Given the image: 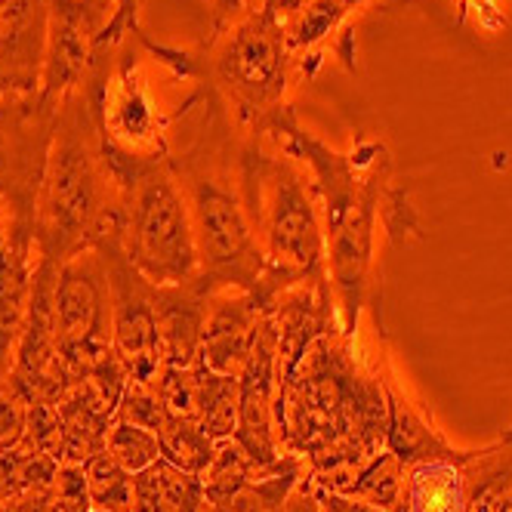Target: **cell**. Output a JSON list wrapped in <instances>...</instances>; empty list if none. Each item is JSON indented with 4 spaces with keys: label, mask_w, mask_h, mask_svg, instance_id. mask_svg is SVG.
Masks as SVG:
<instances>
[{
    "label": "cell",
    "mask_w": 512,
    "mask_h": 512,
    "mask_svg": "<svg viewBox=\"0 0 512 512\" xmlns=\"http://www.w3.org/2000/svg\"><path fill=\"white\" fill-rule=\"evenodd\" d=\"M346 4L358 13V10H364V7H371V4H383V0H346Z\"/></svg>",
    "instance_id": "cell-40"
},
{
    "label": "cell",
    "mask_w": 512,
    "mask_h": 512,
    "mask_svg": "<svg viewBox=\"0 0 512 512\" xmlns=\"http://www.w3.org/2000/svg\"><path fill=\"white\" fill-rule=\"evenodd\" d=\"M210 4V22L213 28H223L226 22H232L235 16H241L247 7H253L256 0H207Z\"/></svg>",
    "instance_id": "cell-35"
},
{
    "label": "cell",
    "mask_w": 512,
    "mask_h": 512,
    "mask_svg": "<svg viewBox=\"0 0 512 512\" xmlns=\"http://www.w3.org/2000/svg\"><path fill=\"white\" fill-rule=\"evenodd\" d=\"M50 0H0V96L41 93Z\"/></svg>",
    "instance_id": "cell-13"
},
{
    "label": "cell",
    "mask_w": 512,
    "mask_h": 512,
    "mask_svg": "<svg viewBox=\"0 0 512 512\" xmlns=\"http://www.w3.org/2000/svg\"><path fill=\"white\" fill-rule=\"evenodd\" d=\"M198 124L182 152H170V167L189 201L201 275L216 290H244L266 312L281 294L266 256L250 229L241 189L244 133L210 87L195 84Z\"/></svg>",
    "instance_id": "cell-3"
},
{
    "label": "cell",
    "mask_w": 512,
    "mask_h": 512,
    "mask_svg": "<svg viewBox=\"0 0 512 512\" xmlns=\"http://www.w3.org/2000/svg\"><path fill=\"white\" fill-rule=\"evenodd\" d=\"M401 485H405V463H401L392 451L383 448L340 494L368 503L374 509H383V512H395L398 497H401Z\"/></svg>",
    "instance_id": "cell-23"
},
{
    "label": "cell",
    "mask_w": 512,
    "mask_h": 512,
    "mask_svg": "<svg viewBox=\"0 0 512 512\" xmlns=\"http://www.w3.org/2000/svg\"><path fill=\"white\" fill-rule=\"evenodd\" d=\"M158 445H161V460L173 463L182 472L204 475L216 454V442L192 420H176L167 417L158 429Z\"/></svg>",
    "instance_id": "cell-24"
},
{
    "label": "cell",
    "mask_w": 512,
    "mask_h": 512,
    "mask_svg": "<svg viewBox=\"0 0 512 512\" xmlns=\"http://www.w3.org/2000/svg\"><path fill=\"white\" fill-rule=\"evenodd\" d=\"M105 451L112 454L127 472H145L161 460V445H158V432L142 429L133 423L112 420L105 435Z\"/></svg>",
    "instance_id": "cell-28"
},
{
    "label": "cell",
    "mask_w": 512,
    "mask_h": 512,
    "mask_svg": "<svg viewBox=\"0 0 512 512\" xmlns=\"http://www.w3.org/2000/svg\"><path fill=\"white\" fill-rule=\"evenodd\" d=\"M383 386L389 401V432H386V451H392L401 463H414L423 457H432L438 451H448L451 442L435 429L429 414L398 383L392 364L383 358Z\"/></svg>",
    "instance_id": "cell-19"
},
{
    "label": "cell",
    "mask_w": 512,
    "mask_h": 512,
    "mask_svg": "<svg viewBox=\"0 0 512 512\" xmlns=\"http://www.w3.org/2000/svg\"><path fill=\"white\" fill-rule=\"evenodd\" d=\"M90 512H108V509H90Z\"/></svg>",
    "instance_id": "cell-41"
},
{
    "label": "cell",
    "mask_w": 512,
    "mask_h": 512,
    "mask_svg": "<svg viewBox=\"0 0 512 512\" xmlns=\"http://www.w3.org/2000/svg\"><path fill=\"white\" fill-rule=\"evenodd\" d=\"M272 466H263L250 457V451L238 442V438H226V442H216V454L210 466L204 469L201 482H204V497L210 506L226 503L235 491H241L247 482L260 479Z\"/></svg>",
    "instance_id": "cell-21"
},
{
    "label": "cell",
    "mask_w": 512,
    "mask_h": 512,
    "mask_svg": "<svg viewBox=\"0 0 512 512\" xmlns=\"http://www.w3.org/2000/svg\"><path fill=\"white\" fill-rule=\"evenodd\" d=\"M115 10L133 22H139V10H142V0H115Z\"/></svg>",
    "instance_id": "cell-38"
},
{
    "label": "cell",
    "mask_w": 512,
    "mask_h": 512,
    "mask_svg": "<svg viewBox=\"0 0 512 512\" xmlns=\"http://www.w3.org/2000/svg\"><path fill=\"white\" fill-rule=\"evenodd\" d=\"M272 331H275V352H278V386L287 380V374L297 368L300 358L309 352V346L340 327L334 290L327 278L303 281L281 290L266 309Z\"/></svg>",
    "instance_id": "cell-14"
},
{
    "label": "cell",
    "mask_w": 512,
    "mask_h": 512,
    "mask_svg": "<svg viewBox=\"0 0 512 512\" xmlns=\"http://www.w3.org/2000/svg\"><path fill=\"white\" fill-rule=\"evenodd\" d=\"M56 469H59V460H53L44 451H34L28 445L0 448V506L28 491L47 488L53 482Z\"/></svg>",
    "instance_id": "cell-22"
},
{
    "label": "cell",
    "mask_w": 512,
    "mask_h": 512,
    "mask_svg": "<svg viewBox=\"0 0 512 512\" xmlns=\"http://www.w3.org/2000/svg\"><path fill=\"white\" fill-rule=\"evenodd\" d=\"M506 4L509 0H457V22L472 16L485 31H500L506 25Z\"/></svg>",
    "instance_id": "cell-32"
},
{
    "label": "cell",
    "mask_w": 512,
    "mask_h": 512,
    "mask_svg": "<svg viewBox=\"0 0 512 512\" xmlns=\"http://www.w3.org/2000/svg\"><path fill=\"white\" fill-rule=\"evenodd\" d=\"M56 343L68 380L112 349V284L96 247L75 253L56 275Z\"/></svg>",
    "instance_id": "cell-9"
},
{
    "label": "cell",
    "mask_w": 512,
    "mask_h": 512,
    "mask_svg": "<svg viewBox=\"0 0 512 512\" xmlns=\"http://www.w3.org/2000/svg\"><path fill=\"white\" fill-rule=\"evenodd\" d=\"M241 189L253 238L278 290L327 278L321 210L306 167L272 152L263 136H244Z\"/></svg>",
    "instance_id": "cell-5"
},
{
    "label": "cell",
    "mask_w": 512,
    "mask_h": 512,
    "mask_svg": "<svg viewBox=\"0 0 512 512\" xmlns=\"http://www.w3.org/2000/svg\"><path fill=\"white\" fill-rule=\"evenodd\" d=\"M198 426L213 438L226 442L238 432V377H223L204 368V395Z\"/></svg>",
    "instance_id": "cell-26"
},
{
    "label": "cell",
    "mask_w": 512,
    "mask_h": 512,
    "mask_svg": "<svg viewBox=\"0 0 512 512\" xmlns=\"http://www.w3.org/2000/svg\"><path fill=\"white\" fill-rule=\"evenodd\" d=\"M115 16V0H50V44L41 93L62 102L81 87L102 50V31Z\"/></svg>",
    "instance_id": "cell-11"
},
{
    "label": "cell",
    "mask_w": 512,
    "mask_h": 512,
    "mask_svg": "<svg viewBox=\"0 0 512 512\" xmlns=\"http://www.w3.org/2000/svg\"><path fill=\"white\" fill-rule=\"evenodd\" d=\"M118 223L96 241L108 284H112V349L124 361L130 380L155 383L164 371L158 334V284L130 263L118 235Z\"/></svg>",
    "instance_id": "cell-10"
},
{
    "label": "cell",
    "mask_w": 512,
    "mask_h": 512,
    "mask_svg": "<svg viewBox=\"0 0 512 512\" xmlns=\"http://www.w3.org/2000/svg\"><path fill=\"white\" fill-rule=\"evenodd\" d=\"M466 454L448 448L405 466V485L395 512H469Z\"/></svg>",
    "instance_id": "cell-18"
},
{
    "label": "cell",
    "mask_w": 512,
    "mask_h": 512,
    "mask_svg": "<svg viewBox=\"0 0 512 512\" xmlns=\"http://www.w3.org/2000/svg\"><path fill=\"white\" fill-rule=\"evenodd\" d=\"M266 142L297 158L312 179L340 331L358 340L364 309L380 315L383 244H401L411 235L423 238L411 192L395 182L392 152L383 139L358 136L346 152L331 149L297 121L290 105L269 121Z\"/></svg>",
    "instance_id": "cell-1"
},
{
    "label": "cell",
    "mask_w": 512,
    "mask_h": 512,
    "mask_svg": "<svg viewBox=\"0 0 512 512\" xmlns=\"http://www.w3.org/2000/svg\"><path fill=\"white\" fill-rule=\"evenodd\" d=\"M284 512H318V497H315V485H312L309 475L294 488V494H290Z\"/></svg>",
    "instance_id": "cell-36"
},
{
    "label": "cell",
    "mask_w": 512,
    "mask_h": 512,
    "mask_svg": "<svg viewBox=\"0 0 512 512\" xmlns=\"http://www.w3.org/2000/svg\"><path fill=\"white\" fill-rule=\"evenodd\" d=\"M269 4H272L275 16L281 19V16H287V13H294V10H300L303 4H309V0H269Z\"/></svg>",
    "instance_id": "cell-39"
},
{
    "label": "cell",
    "mask_w": 512,
    "mask_h": 512,
    "mask_svg": "<svg viewBox=\"0 0 512 512\" xmlns=\"http://www.w3.org/2000/svg\"><path fill=\"white\" fill-rule=\"evenodd\" d=\"M7 238H10V207H7L4 195H0V250H4Z\"/></svg>",
    "instance_id": "cell-37"
},
{
    "label": "cell",
    "mask_w": 512,
    "mask_h": 512,
    "mask_svg": "<svg viewBox=\"0 0 512 512\" xmlns=\"http://www.w3.org/2000/svg\"><path fill=\"white\" fill-rule=\"evenodd\" d=\"M56 115L59 102L44 93L0 96V195L10 207V229L16 232L34 235Z\"/></svg>",
    "instance_id": "cell-8"
},
{
    "label": "cell",
    "mask_w": 512,
    "mask_h": 512,
    "mask_svg": "<svg viewBox=\"0 0 512 512\" xmlns=\"http://www.w3.org/2000/svg\"><path fill=\"white\" fill-rule=\"evenodd\" d=\"M121 219V195L102 161L90 105L75 87L62 96L44 186L34 216V250L62 266Z\"/></svg>",
    "instance_id": "cell-4"
},
{
    "label": "cell",
    "mask_w": 512,
    "mask_h": 512,
    "mask_svg": "<svg viewBox=\"0 0 512 512\" xmlns=\"http://www.w3.org/2000/svg\"><path fill=\"white\" fill-rule=\"evenodd\" d=\"M31 401L16 389L13 380L0 383V448H19L28 426Z\"/></svg>",
    "instance_id": "cell-31"
},
{
    "label": "cell",
    "mask_w": 512,
    "mask_h": 512,
    "mask_svg": "<svg viewBox=\"0 0 512 512\" xmlns=\"http://www.w3.org/2000/svg\"><path fill=\"white\" fill-rule=\"evenodd\" d=\"M115 420L158 432L161 423L167 420V411H164V405H161V395H158L155 383L130 380L127 389H124V395H121V401H118Z\"/></svg>",
    "instance_id": "cell-29"
},
{
    "label": "cell",
    "mask_w": 512,
    "mask_h": 512,
    "mask_svg": "<svg viewBox=\"0 0 512 512\" xmlns=\"http://www.w3.org/2000/svg\"><path fill=\"white\" fill-rule=\"evenodd\" d=\"M275 426L281 454L306 460L309 479L340 494L386 448L383 355L364 358L340 327L321 334L278 386Z\"/></svg>",
    "instance_id": "cell-2"
},
{
    "label": "cell",
    "mask_w": 512,
    "mask_h": 512,
    "mask_svg": "<svg viewBox=\"0 0 512 512\" xmlns=\"http://www.w3.org/2000/svg\"><path fill=\"white\" fill-rule=\"evenodd\" d=\"M198 53V81L229 108L244 136H263L287 105L297 62L287 50L281 22L269 0H256L241 16L213 28Z\"/></svg>",
    "instance_id": "cell-6"
},
{
    "label": "cell",
    "mask_w": 512,
    "mask_h": 512,
    "mask_svg": "<svg viewBox=\"0 0 512 512\" xmlns=\"http://www.w3.org/2000/svg\"><path fill=\"white\" fill-rule=\"evenodd\" d=\"M263 315L266 312L260 309V303L244 294V290H219L210 300L198 361L213 374L241 377L250 361Z\"/></svg>",
    "instance_id": "cell-15"
},
{
    "label": "cell",
    "mask_w": 512,
    "mask_h": 512,
    "mask_svg": "<svg viewBox=\"0 0 512 512\" xmlns=\"http://www.w3.org/2000/svg\"><path fill=\"white\" fill-rule=\"evenodd\" d=\"M278 398V352L269 315H263L244 374L238 377V432L235 438L263 466H275L284 454L275 426Z\"/></svg>",
    "instance_id": "cell-12"
},
{
    "label": "cell",
    "mask_w": 512,
    "mask_h": 512,
    "mask_svg": "<svg viewBox=\"0 0 512 512\" xmlns=\"http://www.w3.org/2000/svg\"><path fill=\"white\" fill-rule=\"evenodd\" d=\"M118 195V235L130 263L155 284H182L198 278L201 256L192 213L170 161L145 167Z\"/></svg>",
    "instance_id": "cell-7"
},
{
    "label": "cell",
    "mask_w": 512,
    "mask_h": 512,
    "mask_svg": "<svg viewBox=\"0 0 512 512\" xmlns=\"http://www.w3.org/2000/svg\"><path fill=\"white\" fill-rule=\"evenodd\" d=\"M0 512H56L53 500H50V485L38 488V491H28L22 497H13L10 503L0 506Z\"/></svg>",
    "instance_id": "cell-34"
},
{
    "label": "cell",
    "mask_w": 512,
    "mask_h": 512,
    "mask_svg": "<svg viewBox=\"0 0 512 512\" xmlns=\"http://www.w3.org/2000/svg\"><path fill=\"white\" fill-rule=\"evenodd\" d=\"M315 485V482H312ZM315 497H318V512H383V509H374L361 500H352L346 494H337V491H327V488H318L315 485Z\"/></svg>",
    "instance_id": "cell-33"
},
{
    "label": "cell",
    "mask_w": 512,
    "mask_h": 512,
    "mask_svg": "<svg viewBox=\"0 0 512 512\" xmlns=\"http://www.w3.org/2000/svg\"><path fill=\"white\" fill-rule=\"evenodd\" d=\"M155 389L161 395L167 417L198 423L204 395V364L195 361L189 368H164L155 380Z\"/></svg>",
    "instance_id": "cell-27"
},
{
    "label": "cell",
    "mask_w": 512,
    "mask_h": 512,
    "mask_svg": "<svg viewBox=\"0 0 512 512\" xmlns=\"http://www.w3.org/2000/svg\"><path fill=\"white\" fill-rule=\"evenodd\" d=\"M34 263H38L34 235L10 229V238L0 250V383L10 380L16 368Z\"/></svg>",
    "instance_id": "cell-17"
},
{
    "label": "cell",
    "mask_w": 512,
    "mask_h": 512,
    "mask_svg": "<svg viewBox=\"0 0 512 512\" xmlns=\"http://www.w3.org/2000/svg\"><path fill=\"white\" fill-rule=\"evenodd\" d=\"M50 500L56 512H90V491H87V475L78 463H59L53 482H50Z\"/></svg>",
    "instance_id": "cell-30"
},
{
    "label": "cell",
    "mask_w": 512,
    "mask_h": 512,
    "mask_svg": "<svg viewBox=\"0 0 512 512\" xmlns=\"http://www.w3.org/2000/svg\"><path fill=\"white\" fill-rule=\"evenodd\" d=\"M309 475L306 460L284 454L266 475L247 482L241 491H235L226 503L213 506V512H284L294 488Z\"/></svg>",
    "instance_id": "cell-20"
},
{
    "label": "cell",
    "mask_w": 512,
    "mask_h": 512,
    "mask_svg": "<svg viewBox=\"0 0 512 512\" xmlns=\"http://www.w3.org/2000/svg\"><path fill=\"white\" fill-rule=\"evenodd\" d=\"M87 491L93 509L130 512L133 509V472H127L105 448L84 463Z\"/></svg>",
    "instance_id": "cell-25"
},
{
    "label": "cell",
    "mask_w": 512,
    "mask_h": 512,
    "mask_svg": "<svg viewBox=\"0 0 512 512\" xmlns=\"http://www.w3.org/2000/svg\"><path fill=\"white\" fill-rule=\"evenodd\" d=\"M219 290L204 278L158 284V334L164 368H189L198 361L210 300Z\"/></svg>",
    "instance_id": "cell-16"
}]
</instances>
